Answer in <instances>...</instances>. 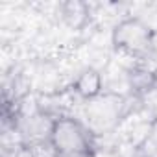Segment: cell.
<instances>
[{"mask_svg": "<svg viewBox=\"0 0 157 157\" xmlns=\"http://www.w3.org/2000/svg\"><path fill=\"white\" fill-rule=\"evenodd\" d=\"M126 109L128 100L124 94L104 91L98 98L83 102L82 120L94 137H102L105 133H111L120 124V120L126 115Z\"/></svg>", "mask_w": 157, "mask_h": 157, "instance_id": "6da1fadb", "label": "cell"}, {"mask_svg": "<svg viewBox=\"0 0 157 157\" xmlns=\"http://www.w3.org/2000/svg\"><path fill=\"white\" fill-rule=\"evenodd\" d=\"M94 135L89 131V128L83 124L82 118H76L70 115H57L50 142L57 150L61 157H72V155H89L96 151Z\"/></svg>", "mask_w": 157, "mask_h": 157, "instance_id": "7a4b0ae2", "label": "cell"}, {"mask_svg": "<svg viewBox=\"0 0 157 157\" xmlns=\"http://www.w3.org/2000/svg\"><path fill=\"white\" fill-rule=\"evenodd\" d=\"M151 35L153 28L140 17H126L113 28L111 43L118 52L129 54L137 59H146L150 57Z\"/></svg>", "mask_w": 157, "mask_h": 157, "instance_id": "3957f363", "label": "cell"}, {"mask_svg": "<svg viewBox=\"0 0 157 157\" xmlns=\"http://www.w3.org/2000/svg\"><path fill=\"white\" fill-rule=\"evenodd\" d=\"M56 117L46 111H33L28 117L19 118L17 122V135L21 144H35L43 140H50L52 128H54Z\"/></svg>", "mask_w": 157, "mask_h": 157, "instance_id": "277c9868", "label": "cell"}, {"mask_svg": "<svg viewBox=\"0 0 157 157\" xmlns=\"http://www.w3.org/2000/svg\"><path fill=\"white\" fill-rule=\"evenodd\" d=\"M72 91L82 102H89V100L98 98L104 93L102 72L94 67H85L83 70H80V74L72 82Z\"/></svg>", "mask_w": 157, "mask_h": 157, "instance_id": "5b68a950", "label": "cell"}, {"mask_svg": "<svg viewBox=\"0 0 157 157\" xmlns=\"http://www.w3.org/2000/svg\"><path fill=\"white\" fill-rule=\"evenodd\" d=\"M128 82H129L131 93L137 96H142L157 89V72L150 70L148 67H135L128 74Z\"/></svg>", "mask_w": 157, "mask_h": 157, "instance_id": "8992f818", "label": "cell"}, {"mask_svg": "<svg viewBox=\"0 0 157 157\" xmlns=\"http://www.w3.org/2000/svg\"><path fill=\"white\" fill-rule=\"evenodd\" d=\"M89 6L83 4V2H76V0H70V2L63 4L61 6V17L63 21L74 28V30H80L87 24L89 21Z\"/></svg>", "mask_w": 157, "mask_h": 157, "instance_id": "52a82bcc", "label": "cell"}, {"mask_svg": "<svg viewBox=\"0 0 157 157\" xmlns=\"http://www.w3.org/2000/svg\"><path fill=\"white\" fill-rule=\"evenodd\" d=\"M137 150L142 157H157V117H153L150 120L146 135L139 142Z\"/></svg>", "mask_w": 157, "mask_h": 157, "instance_id": "ba28073f", "label": "cell"}, {"mask_svg": "<svg viewBox=\"0 0 157 157\" xmlns=\"http://www.w3.org/2000/svg\"><path fill=\"white\" fill-rule=\"evenodd\" d=\"M30 146L32 157H59L57 150L54 148V144L50 140H43V142H35V144H26Z\"/></svg>", "mask_w": 157, "mask_h": 157, "instance_id": "9c48e42d", "label": "cell"}, {"mask_svg": "<svg viewBox=\"0 0 157 157\" xmlns=\"http://www.w3.org/2000/svg\"><path fill=\"white\" fill-rule=\"evenodd\" d=\"M61 157V155H59ZM72 157H96V151L94 153H89V155H72Z\"/></svg>", "mask_w": 157, "mask_h": 157, "instance_id": "30bf717a", "label": "cell"}]
</instances>
